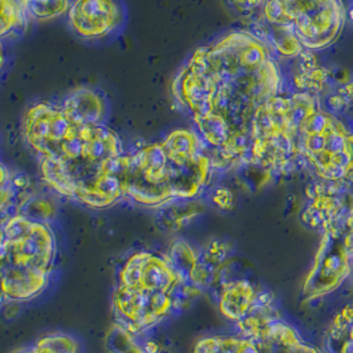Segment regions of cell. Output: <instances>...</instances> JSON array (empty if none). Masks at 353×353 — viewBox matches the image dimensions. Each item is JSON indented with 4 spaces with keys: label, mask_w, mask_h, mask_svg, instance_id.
I'll use <instances>...</instances> for the list:
<instances>
[{
    "label": "cell",
    "mask_w": 353,
    "mask_h": 353,
    "mask_svg": "<svg viewBox=\"0 0 353 353\" xmlns=\"http://www.w3.org/2000/svg\"><path fill=\"white\" fill-rule=\"evenodd\" d=\"M21 130L43 182L56 194L93 210L124 201L119 173L126 150L105 124L76 121L61 105L40 101L24 113Z\"/></svg>",
    "instance_id": "obj_2"
},
{
    "label": "cell",
    "mask_w": 353,
    "mask_h": 353,
    "mask_svg": "<svg viewBox=\"0 0 353 353\" xmlns=\"http://www.w3.org/2000/svg\"><path fill=\"white\" fill-rule=\"evenodd\" d=\"M267 303H271L268 294L259 292L248 281H236L223 290L219 308L226 318L238 323Z\"/></svg>",
    "instance_id": "obj_12"
},
{
    "label": "cell",
    "mask_w": 353,
    "mask_h": 353,
    "mask_svg": "<svg viewBox=\"0 0 353 353\" xmlns=\"http://www.w3.org/2000/svg\"><path fill=\"white\" fill-rule=\"evenodd\" d=\"M301 100V93H279L259 110L252 128L250 163L275 174L291 173L301 166L296 149Z\"/></svg>",
    "instance_id": "obj_5"
},
{
    "label": "cell",
    "mask_w": 353,
    "mask_h": 353,
    "mask_svg": "<svg viewBox=\"0 0 353 353\" xmlns=\"http://www.w3.org/2000/svg\"><path fill=\"white\" fill-rule=\"evenodd\" d=\"M212 159L192 129H176L162 141L125 152L119 179L123 199L148 209L190 201L210 183Z\"/></svg>",
    "instance_id": "obj_3"
},
{
    "label": "cell",
    "mask_w": 353,
    "mask_h": 353,
    "mask_svg": "<svg viewBox=\"0 0 353 353\" xmlns=\"http://www.w3.org/2000/svg\"><path fill=\"white\" fill-rule=\"evenodd\" d=\"M345 248H347V252L351 261V265H352V278H353V208L347 221H345Z\"/></svg>",
    "instance_id": "obj_18"
},
{
    "label": "cell",
    "mask_w": 353,
    "mask_h": 353,
    "mask_svg": "<svg viewBox=\"0 0 353 353\" xmlns=\"http://www.w3.org/2000/svg\"><path fill=\"white\" fill-rule=\"evenodd\" d=\"M67 21L80 39L104 41L123 30L126 10L121 0H72Z\"/></svg>",
    "instance_id": "obj_11"
},
{
    "label": "cell",
    "mask_w": 353,
    "mask_h": 353,
    "mask_svg": "<svg viewBox=\"0 0 353 353\" xmlns=\"http://www.w3.org/2000/svg\"><path fill=\"white\" fill-rule=\"evenodd\" d=\"M282 89L268 47L232 31L196 48L176 73L172 93L205 143L214 170L248 163L259 110Z\"/></svg>",
    "instance_id": "obj_1"
},
{
    "label": "cell",
    "mask_w": 353,
    "mask_h": 353,
    "mask_svg": "<svg viewBox=\"0 0 353 353\" xmlns=\"http://www.w3.org/2000/svg\"><path fill=\"white\" fill-rule=\"evenodd\" d=\"M31 353H81L80 341L70 334L54 332L41 337L32 347H28Z\"/></svg>",
    "instance_id": "obj_15"
},
{
    "label": "cell",
    "mask_w": 353,
    "mask_h": 353,
    "mask_svg": "<svg viewBox=\"0 0 353 353\" xmlns=\"http://www.w3.org/2000/svg\"><path fill=\"white\" fill-rule=\"evenodd\" d=\"M296 149L301 165L325 183H343L353 176L352 130L307 93H301Z\"/></svg>",
    "instance_id": "obj_4"
},
{
    "label": "cell",
    "mask_w": 353,
    "mask_h": 353,
    "mask_svg": "<svg viewBox=\"0 0 353 353\" xmlns=\"http://www.w3.org/2000/svg\"><path fill=\"white\" fill-rule=\"evenodd\" d=\"M168 258L176 271L185 279L190 281V278L195 271L196 263H198V258H199V254L195 252L193 246L189 245L186 241L176 239L170 248Z\"/></svg>",
    "instance_id": "obj_16"
},
{
    "label": "cell",
    "mask_w": 353,
    "mask_h": 353,
    "mask_svg": "<svg viewBox=\"0 0 353 353\" xmlns=\"http://www.w3.org/2000/svg\"><path fill=\"white\" fill-rule=\"evenodd\" d=\"M263 12L271 27L311 51L331 47L347 20L343 0H265Z\"/></svg>",
    "instance_id": "obj_6"
},
{
    "label": "cell",
    "mask_w": 353,
    "mask_h": 353,
    "mask_svg": "<svg viewBox=\"0 0 353 353\" xmlns=\"http://www.w3.org/2000/svg\"><path fill=\"white\" fill-rule=\"evenodd\" d=\"M106 348L109 353H148L143 351L137 336L129 334L117 324L106 335Z\"/></svg>",
    "instance_id": "obj_17"
},
{
    "label": "cell",
    "mask_w": 353,
    "mask_h": 353,
    "mask_svg": "<svg viewBox=\"0 0 353 353\" xmlns=\"http://www.w3.org/2000/svg\"><path fill=\"white\" fill-rule=\"evenodd\" d=\"M114 324L132 335L145 336L179 311L174 294L150 292L116 285L112 296Z\"/></svg>",
    "instance_id": "obj_9"
},
{
    "label": "cell",
    "mask_w": 353,
    "mask_h": 353,
    "mask_svg": "<svg viewBox=\"0 0 353 353\" xmlns=\"http://www.w3.org/2000/svg\"><path fill=\"white\" fill-rule=\"evenodd\" d=\"M15 353H31L30 351H28V347L27 348H23V350H19V351H17Z\"/></svg>",
    "instance_id": "obj_20"
},
{
    "label": "cell",
    "mask_w": 353,
    "mask_h": 353,
    "mask_svg": "<svg viewBox=\"0 0 353 353\" xmlns=\"http://www.w3.org/2000/svg\"><path fill=\"white\" fill-rule=\"evenodd\" d=\"M345 221L323 232L315 263L303 287V298L315 301L334 292L352 274L345 248Z\"/></svg>",
    "instance_id": "obj_10"
},
{
    "label": "cell",
    "mask_w": 353,
    "mask_h": 353,
    "mask_svg": "<svg viewBox=\"0 0 353 353\" xmlns=\"http://www.w3.org/2000/svg\"><path fill=\"white\" fill-rule=\"evenodd\" d=\"M4 63H6V56H4V48H3V44L0 43V70L3 68Z\"/></svg>",
    "instance_id": "obj_19"
},
{
    "label": "cell",
    "mask_w": 353,
    "mask_h": 353,
    "mask_svg": "<svg viewBox=\"0 0 353 353\" xmlns=\"http://www.w3.org/2000/svg\"><path fill=\"white\" fill-rule=\"evenodd\" d=\"M60 105L76 121L85 124H105L108 101L105 96L96 89H74Z\"/></svg>",
    "instance_id": "obj_13"
},
{
    "label": "cell",
    "mask_w": 353,
    "mask_h": 353,
    "mask_svg": "<svg viewBox=\"0 0 353 353\" xmlns=\"http://www.w3.org/2000/svg\"><path fill=\"white\" fill-rule=\"evenodd\" d=\"M30 20H52L67 15L72 0H21Z\"/></svg>",
    "instance_id": "obj_14"
},
{
    "label": "cell",
    "mask_w": 353,
    "mask_h": 353,
    "mask_svg": "<svg viewBox=\"0 0 353 353\" xmlns=\"http://www.w3.org/2000/svg\"><path fill=\"white\" fill-rule=\"evenodd\" d=\"M6 256L0 265L52 272L57 242L50 222L31 219L20 212L4 218Z\"/></svg>",
    "instance_id": "obj_8"
},
{
    "label": "cell",
    "mask_w": 353,
    "mask_h": 353,
    "mask_svg": "<svg viewBox=\"0 0 353 353\" xmlns=\"http://www.w3.org/2000/svg\"><path fill=\"white\" fill-rule=\"evenodd\" d=\"M236 327V336L202 337L193 353H320L295 328L274 315L271 303L252 311Z\"/></svg>",
    "instance_id": "obj_7"
}]
</instances>
